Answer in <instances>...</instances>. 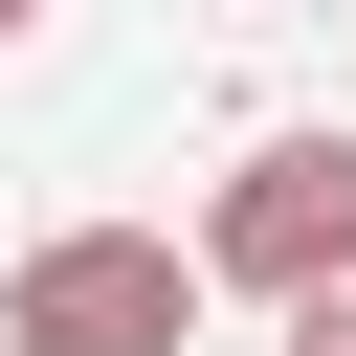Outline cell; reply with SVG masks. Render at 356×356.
Instances as JSON below:
<instances>
[{
	"label": "cell",
	"mask_w": 356,
	"mask_h": 356,
	"mask_svg": "<svg viewBox=\"0 0 356 356\" xmlns=\"http://www.w3.org/2000/svg\"><path fill=\"white\" fill-rule=\"evenodd\" d=\"M356 267V134H245L222 156V200H200V289H334Z\"/></svg>",
	"instance_id": "7a4b0ae2"
},
{
	"label": "cell",
	"mask_w": 356,
	"mask_h": 356,
	"mask_svg": "<svg viewBox=\"0 0 356 356\" xmlns=\"http://www.w3.org/2000/svg\"><path fill=\"white\" fill-rule=\"evenodd\" d=\"M200 334V245L178 222H44L0 267V356H178Z\"/></svg>",
	"instance_id": "6da1fadb"
},
{
	"label": "cell",
	"mask_w": 356,
	"mask_h": 356,
	"mask_svg": "<svg viewBox=\"0 0 356 356\" xmlns=\"http://www.w3.org/2000/svg\"><path fill=\"white\" fill-rule=\"evenodd\" d=\"M22 22H44V0H0V44H22Z\"/></svg>",
	"instance_id": "3957f363"
}]
</instances>
